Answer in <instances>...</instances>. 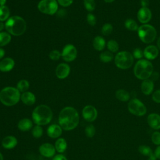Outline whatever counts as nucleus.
Wrapping results in <instances>:
<instances>
[{"mask_svg": "<svg viewBox=\"0 0 160 160\" xmlns=\"http://www.w3.org/2000/svg\"><path fill=\"white\" fill-rule=\"evenodd\" d=\"M79 121V114L77 110L71 107L64 108L59 114V125L65 131H71L75 129Z\"/></svg>", "mask_w": 160, "mask_h": 160, "instance_id": "1", "label": "nucleus"}, {"mask_svg": "<svg viewBox=\"0 0 160 160\" xmlns=\"http://www.w3.org/2000/svg\"><path fill=\"white\" fill-rule=\"evenodd\" d=\"M4 26L8 32L14 36H19L23 34L26 29V22L19 16L9 17L6 21Z\"/></svg>", "mask_w": 160, "mask_h": 160, "instance_id": "2", "label": "nucleus"}, {"mask_svg": "<svg viewBox=\"0 0 160 160\" xmlns=\"http://www.w3.org/2000/svg\"><path fill=\"white\" fill-rule=\"evenodd\" d=\"M52 118L51 109L45 104L36 106L32 112V119L36 125L43 126L49 124Z\"/></svg>", "mask_w": 160, "mask_h": 160, "instance_id": "3", "label": "nucleus"}, {"mask_svg": "<svg viewBox=\"0 0 160 160\" xmlns=\"http://www.w3.org/2000/svg\"><path fill=\"white\" fill-rule=\"evenodd\" d=\"M21 99V93L14 87L8 86L0 91V101L6 106L16 105Z\"/></svg>", "mask_w": 160, "mask_h": 160, "instance_id": "4", "label": "nucleus"}, {"mask_svg": "<svg viewBox=\"0 0 160 160\" xmlns=\"http://www.w3.org/2000/svg\"><path fill=\"white\" fill-rule=\"evenodd\" d=\"M153 72V66L146 59H139L135 64L134 73L135 76L141 80L148 79Z\"/></svg>", "mask_w": 160, "mask_h": 160, "instance_id": "5", "label": "nucleus"}, {"mask_svg": "<svg viewBox=\"0 0 160 160\" xmlns=\"http://www.w3.org/2000/svg\"><path fill=\"white\" fill-rule=\"evenodd\" d=\"M138 33L139 39L144 43L149 44L153 42L156 37V29L150 24H144L138 28Z\"/></svg>", "mask_w": 160, "mask_h": 160, "instance_id": "6", "label": "nucleus"}, {"mask_svg": "<svg viewBox=\"0 0 160 160\" xmlns=\"http://www.w3.org/2000/svg\"><path fill=\"white\" fill-rule=\"evenodd\" d=\"M134 61L133 56L128 51H121L115 56L114 62L116 66L121 69L129 68Z\"/></svg>", "mask_w": 160, "mask_h": 160, "instance_id": "7", "label": "nucleus"}, {"mask_svg": "<svg viewBox=\"0 0 160 160\" xmlns=\"http://www.w3.org/2000/svg\"><path fill=\"white\" fill-rule=\"evenodd\" d=\"M128 109L131 114L136 116H143L147 112L146 106L137 98H133L129 101Z\"/></svg>", "mask_w": 160, "mask_h": 160, "instance_id": "8", "label": "nucleus"}, {"mask_svg": "<svg viewBox=\"0 0 160 160\" xmlns=\"http://www.w3.org/2000/svg\"><path fill=\"white\" fill-rule=\"evenodd\" d=\"M38 9L43 14L53 15L58 11V3L56 0H41L38 4Z\"/></svg>", "mask_w": 160, "mask_h": 160, "instance_id": "9", "label": "nucleus"}, {"mask_svg": "<svg viewBox=\"0 0 160 160\" xmlns=\"http://www.w3.org/2000/svg\"><path fill=\"white\" fill-rule=\"evenodd\" d=\"M78 55V51L76 48L71 44H66L62 49L61 52V57L66 62H71L74 61Z\"/></svg>", "mask_w": 160, "mask_h": 160, "instance_id": "10", "label": "nucleus"}, {"mask_svg": "<svg viewBox=\"0 0 160 160\" xmlns=\"http://www.w3.org/2000/svg\"><path fill=\"white\" fill-rule=\"evenodd\" d=\"M82 115L86 121L93 122L98 117V111L94 106L92 105H87L82 109Z\"/></svg>", "mask_w": 160, "mask_h": 160, "instance_id": "11", "label": "nucleus"}, {"mask_svg": "<svg viewBox=\"0 0 160 160\" xmlns=\"http://www.w3.org/2000/svg\"><path fill=\"white\" fill-rule=\"evenodd\" d=\"M55 147L50 143L42 144L39 148L40 154L46 158H51L54 156L56 153Z\"/></svg>", "mask_w": 160, "mask_h": 160, "instance_id": "12", "label": "nucleus"}, {"mask_svg": "<svg viewBox=\"0 0 160 160\" xmlns=\"http://www.w3.org/2000/svg\"><path fill=\"white\" fill-rule=\"evenodd\" d=\"M70 70V67L68 64L61 63L56 68V76L58 79H64L69 76Z\"/></svg>", "mask_w": 160, "mask_h": 160, "instance_id": "13", "label": "nucleus"}, {"mask_svg": "<svg viewBox=\"0 0 160 160\" xmlns=\"http://www.w3.org/2000/svg\"><path fill=\"white\" fill-rule=\"evenodd\" d=\"M138 19L139 21L142 24L148 22L151 19V11L147 7H142L138 12Z\"/></svg>", "mask_w": 160, "mask_h": 160, "instance_id": "14", "label": "nucleus"}, {"mask_svg": "<svg viewBox=\"0 0 160 160\" xmlns=\"http://www.w3.org/2000/svg\"><path fill=\"white\" fill-rule=\"evenodd\" d=\"M148 125L154 130L160 129V115L157 113H151L147 117Z\"/></svg>", "mask_w": 160, "mask_h": 160, "instance_id": "15", "label": "nucleus"}, {"mask_svg": "<svg viewBox=\"0 0 160 160\" xmlns=\"http://www.w3.org/2000/svg\"><path fill=\"white\" fill-rule=\"evenodd\" d=\"M14 64V61L11 58H3L0 61V71L3 72H9L13 69Z\"/></svg>", "mask_w": 160, "mask_h": 160, "instance_id": "16", "label": "nucleus"}, {"mask_svg": "<svg viewBox=\"0 0 160 160\" xmlns=\"http://www.w3.org/2000/svg\"><path fill=\"white\" fill-rule=\"evenodd\" d=\"M159 54V51L157 47L154 45L147 46L143 51L144 56L149 60H152L157 58Z\"/></svg>", "mask_w": 160, "mask_h": 160, "instance_id": "17", "label": "nucleus"}, {"mask_svg": "<svg viewBox=\"0 0 160 160\" xmlns=\"http://www.w3.org/2000/svg\"><path fill=\"white\" fill-rule=\"evenodd\" d=\"M1 144L4 149H11L18 144V139L13 136H7L2 139Z\"/></svg>", "mask_w": 160, "mask_h": 160, "instance_id": "18", "label": "nucleus"}, {"mask_svg": "<svg viewBox=\"0 0 160 160\" xmlns=\"http://www.w3.org/2000/svg\"><path fill=\"white\" fill-rule=\"evenodd\" d=\"M62 132V128L58 124H51L47 129L48 136L51 138H59Z\"/></svg>", "mask_w": 160, "mask_h": 160, "instance_id": "19", "label": "nucleus"}, {"mask_svg": "<svg viewBox=\"0 0 160 160\" xmlns=\"http://www.w3.org/2000/svg\"><path fill=\"white\" fill-rule=\"evenodd\" d=\"M141 89L142 92L145 95H149L151 94L154 89V82L151 79L144 80L141 85Z\"/></svg>", "mask_w": 160, "mask_h": 160, "instance_id": "20", "label": "nucleus"}, {"mask_svg": "<svg viewBox=\"0 0 160 160\" xmlns=\"http://www.w3.org/2000/svg\"><path fill=\"white\" fill-rule=\"evenodd\" d=\"M21 100L24 104L27 106H31L36 102V96L32 92L30 91H26L21 94Z\"/></svg>", "mask_w": 160, "mask_h": 160, "instance_id": "21", "label": "nucleus"}, {"mask_svg": "<svg viewBox=\"0 0 160 160\" xmlns=\"http://www.w3.org/2000/svg\"><path fill=\"white\" fill-rule=\"evenodd\" d=\"M18 128L21 131H28L32 128V121L30 119L23 118L18 122Z\"/></svg>", "mask_w": 160, "mask_h": 160, "instance_id": "22", "label": "nucleus"}, {"mask_svg": "<svg viewBox=\"0 0 160 160\" xmlns=\"http://www.w3.org/2000/svg\"><path fill=\"white\" fill-rule=\"evenodd\" d=\"M92 45L96 50L100 51L104 49L106 45V41L102 37L98 36L94 38L92 41Z\"/></svg>", "mask_w": 160, "mask_h": 160, "instance_id": "23", "label": "nucleus"}, {"mask_svg": "<svg viewBox=\"0 0 160 160\" xmlns=\"http://www.w3.org/2000/svg\"><path fill=\"white\" fill-rule=\"evenodd\" d=\"M54 147H55L56 150L58 152L62 153V152H64L66 150L67 147H68V144L64 138H61L58 139L56 141Z\"/></svg>", "mask_w": 160, "mask_h": 160, "instance_id": "24", "label": "nucleus"}, {"mask_svg": "<svg viewBox=\"0 0 160 160\" xmlns=\"http://www.w3.org/2000/svg\"><path fill=\"white\" fill-rule=\"evenodd\" d=\"M116 98L120 101L126 102L130 99L129 93L124 89H118L115 93Z\"/></svg>", "mask_w": 160, "mask_h": 160, "instance_id": "25", "label": "nucleus"}, {"mask_svg": "<svg viewBox=\"0 0 160 160\" xmlns=\"http://www.w3.org/2000/svg\"><path fill=\"white\" fill-rule=\"evenodd\" d=\"M11 41V36L7 32H0V47L8 44Z\"/></svg>", "mask_w": 160, "mask_h": 160, "instance_id": "26", "label": "nucleus"}, {"mask_svg": "<svg viewBox=\"0 0 160 160\" xmlns=\"http://www.w3.org/2000/svg\"><path fill=\"white\" fill-rule=\"evenodd\" d=\"M10 16V11L6 6H0V21H6Z\"/></svg>", "mask_w": 160, "mask_h": 160, "instance_id": "27", "label": "nucleus"}, {"mask_svg": "<svg viewBox=\"0 0 160 160\" xmlns=\"http://www.w3.org/2000/svg\"><path fill=\"white\" fill-rule=\"evenodd\" d=\"M29 88V83L27 80L21 79L17 83L16 88L19 90L20 92H24L28 91V89Z\"/></svg>", "mask_w": 160, "mask_h": 160, "instance_id": "28", "label": "nucleus"}, {"mask_svg": "<svg viewBox=\"0 0 160 160\" xmlns=\"http://www.w3.org/2000/svg\"><path fill=\"white\" fill-rule=\"evenodd\" d=\"M138 151L140 154H141L143 156H149L150 154L153 153L154 152L152 151V149L146 145H140L138 147Z\"/></svg>", "mask_w": 160, "mask_h": 160, "instance_id": "29", "label": "nucleus"}, {"mask_svg": "<svg viewBox=\"0 0 160 160\" xmlns=\"http://www.w3.org/2000/svg\"><path fill=\"white\" fill-rule=\"evenodd\" d=\"M99 58L103 62H109L113 59V54L109 51H104L100 54Z\"/></svg>", "mask_w": 160, "mask_h": 160, "instance_id": "30", "label": "nucleus"}, {"mask_svg": "<svg viewBox=\"0 0 160 160\" xmlns=\"http://www.w3.org/2000/svg\"><path fill=\"white\" fill-rule=\"evenodd\" d=\"M125 26L126 28L130 30V31H136L138 29V26L137 24V23L135 21H134L133 19H128L126 21H125Z\"/></svg>", "mask_w": 160, "mask_h": 160, "instance_id": "31", "label": "nucleus"}, {"mask_svg": "<svg viewBox=\"0 0 160 160\" xmlns=\"http://www.w3.org/2000/svg\"><path fill=\"white\" fill-rule=\"evenodd\" d=\"M43 129L41 126L36 125L32 128V134L35 138H39L42 136Z\"/></svg>", "mask_w": 160, "mask_h": 160, "instance_id": "32", "label": "nucleus"}, {"mask_svg": "<svg viewBox=\"0 0 160 160\" xmlns=\"http://www.w3.org/2000/svg\"><path fill=\"white\" fill-rule=\"evenodd\" d=\"M83 4L85 9L89 12H91L95 9L96 2L94 0H84Z\"/></svg>", "mask_w": 160, "mask_h": 160, "instance_id": "33", "label": "nucleus"}, {"mask_svg": "<svg viewBox=\"0 0 160 160\" xmlns=\"http://www.w3.org/2000/svg\"><path fill=\"white\" fill-rule=\"evenodd\" d=\"M108 49L111 52H116L119 49V44L115 40H110L107 44Z\"/></svg>", "mask_w": 160, "mask_h": 160, "instance_id": "34", "label": "nucleus"}, {"mask_svg": "<svg viewBox=\"0 0 160 160\" xmlns=\"http://www.w3.org/2000/svg\"><path fill=\"white\" fill-rule=\"evenodd\" d=\"M96 133V128L92 124L88 125L85 128V134L88 138H92Z\"/></svg>", "mask_w": 160, "mask_h": 160, "instance_id": "35", "label": "nucleus"}, {"mask_svg": "<svg viewBox=\"0 0 160 160\" xmlns=\"http://www.w3.org/2000/svg\"><path fill=\"white\" fill-rule=\"evenodd\" d=\"M112 26L109 23L104 24L101 29L102 34L104 36H108L109 35L112 31Z\"/></svg>", "mask_w": 160, "mask_h": 160, "instance_id": "36", "label": "nucleus"}, {"mask_svg": "<svg viewBox=\"0 0 160 160\" xmlns=\"http://www.w3.org/2000/svg\"><path fill=\"white\" fill-rule=\"evenodd\" d=\"M151 141L156 146L160 145V132L156 131L151 135Z\"/></svg>", "mask_w": 160, "mask_h": 160, "instance_id": "37", "label": "nucleus"}, {"mask_svg": "<svg viewBox=\"0 0 160 160\" xmlns=\"http://www.w3.org/2000/svg\"><path fill=\"white\" fill-rule=\"evenodd\" d=\"M61 56V53L58 50H52L49 52V57L51 60L57 61L59 60Z\"/></svg>", "mask_w": 160, "mask_h": 160, "instance_id": "38", "label": "nucleus"}, {"mask_svg": "<svg viewBox=\"0 0 160 160\" xmlns=\"http://www.w3.org/2000/svg\"><path fill=\"white\" fill-rule=\"evenodd\" d=\"M87 21L88 24L92 26H94L96 22V19L94 14L92 13H89L87 15Z\"/></svg>", "mask_w": 160, "mask_h": 160, "instance_id": "39", "label": "nucleus"}, {"mask_svg": "<svg viewBox=\"0 0 160 160\" xmlns=\"http://www.w3.org/2000/svg\"><path fill=\"white\" fill-rule=\"evenodd\" d=\"M132 56L136 59H141V58H142L144 54H143V52L142 51L141 49H140L139 48H136L133 51Z\"/></svg>", "mask_w": 160, "mask_h": 160, "instance_id": "40", "label": "nucleus"}, {"mask_svg": "<svg viewBox=\"0 0 160 160\" xmlns=\"http://www.w3.org/2000/svg\"><path fill=\"white\" fill-rule=\"evenodd\" d=\"M152 100L156 103H160V89L154 91L152 95Z\"/></svg>", "mask_w": 160, "mask_h": 160, "instance_id": "41", "label": "nucleus"}, {"mask_svg": "<svg viewBox=\"0 0 160 160\" xmlns=\"http://www.w3.org/2000/svg\"><path fill=\"white\" fill-rule=\"evenodd\" d=\"M57 1H58V3L62 7L69 6L73 2V0H57Z\"/></svg>", "mask_w": 160, "mask_h": 160, "instance_id": "42", "label": "nucleus"}, {"mask_svg": "<svg viewBox=\"0 0 160 160\" xmlns=\"http://www.w3.org/2000/svg\"><path fill=\"white\" fill-rule=\"evenodd\" d=\"M52 160H68L67 158L63 156L62 154H57V155H55L53 158H52Z\"/></svg>", "mask_w": 160, "mask_h": 160, "instance_id": "43", "label": "nucleus"}, {"mask_svg": "<svg viewBox=\"0 0 160 160\" xmlns=\"http://www.w3.org/2000/svg\"><path fill=\"white\" fill-rule=\"evenodd\" d=\"M154 154L157 159H160V145L158 146V147L155 149L154 151Z\"/></svg>", "mask_w": 160, "mask_h": 160, "instance_id": "44", "label": "nucleus"}, {"mask_svg": "<svg viewBox=\"0 0 160 160\" xmlns=\"http://www.w3.org/2000/svg\"><path fill=\"white\" fill-rule=\"evenodd\" d=\"M149 0H141V4L142 7H147L149 4Z\"/></svg>", "mask_w": 160, "mask_h": 160, "instance_id": "45", "label": "nucleus"}, {"mask_svg": "<svg viewBox=\"0 0 160 160\" xmlns=\"http://www.w3.org/2000/svg\"><path fill=\"white\" fill-rule=\"evenodd\" d=\"M156 159H157V158H156V157L155 156V155L153 152L148 156V158L147 160H156Z\"/></svg>", "mask_w": 160, "mask_h": 160, "instance_id": "46", "label": "nucleus"}, {"mask_svg": "<svg viewBox=\"0 0 160 160\" xmlns=\"http://www.w3.org/2000/svg\"><path fill=\"white\" fill-rule=\"evenodd\" d=\"M5 55V51L2 48H0V59H1Z\"/></svg>", "mask_w": 160, "mask_h": 160, "instance_id": "47", "label": "nucleus"}, {"mask_svg": "<svg viewBox=\"0 0 160 160\" xmlns=\"http://www.w3.org/2000/svg\"><path fill=\"white\" fill-rule=\"evenodd\" d=\"M4 28H5L4 24L2 21H0V32H1V31L4 29Z\"/></svg>", "mask_w": 160, "mask_h": 160, "instance_id": "48", "label": "nucleus"}, {"mask_svg": "<svg viewBox=\"0 0 160 160\" xmlns=\"http://www.w3.org/2000/svg\"><path fill=\"white\" fill-rule=\"evenodd\" d=\"M7 0H0V6H5Z\"/></svg>", "mask_w": 160, "mask_h": 160, "instance_id": "49", "label": "nucleus"}, {"mask_svg": "<svg viewBox=\"0 0 160 160\" xmlns=\"http://www.w3.org/2000/svg\"><path fill=\"white\" fill-rule=\"evenodd\" d=\"M157 44H158V47L159 49H160V37H159V39H158V40Z\"/></svg>", "mask_w": 160, "mask_h": 160, "instance_id": "50", "label": "nucleus"}, {"mask_svg": "<svg viewBox=\"0 0 160 160\" xmlns=\"http://www.w3.org/2000/svg\"><path fill=\"white\" fill-rule=\"evenodd\" d=\"M0 160H4L3 156H2V154H1V152H0Z\"/></svg>", "mask_w": 160, "mask_h": 160, "instance_id": "51", "label": "nucleus"}, {"mask_svg": "<svg viewBox=\"0 0 160 160\" xmlns=\"http://www.w3.org/2000/svg\"><path fill=\"white\" fill-rule=\"evenodd\" d=\"M105 2H113L114 0H104Z\"/></svg>", "mask_w": 160, "mask_h": 160, "instance_id": "52", "label": "nucleus"}]
</instances>
